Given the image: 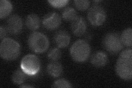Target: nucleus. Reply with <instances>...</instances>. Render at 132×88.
<instances>
[{"instance_id": "obj_1", "label": "nucleus", "mask_w": 132, "mask_h": 88, "mask_svg": "<svg viewBox=\"0 0 132 88\" xmlns=\"http://www.w3.org/2000/svg\"><path fill=\"white\" fill-rule=\"evenodd\" d=\"M115 70L118 76L124 81L132 78V50L126 49L120 53L116 62Z\"/></svg>"}, {"instance_id": "obj_2", "label": "nucleus", "mask_w": 132, "mask_h": 88, "mask_svg": "<svg viewBox=\"0 0 132 88\" xmlns=\"http://www.w3.org/2000/svg\"><path fill=\"white\" fill-rule=\"evenodd\" d=\"M21 47L18 41L6 37L3 39L0 45V55L2 58L6 61H13L20 56Z\"/></svg>"}, {"instance_id": "obj_3", "label": "nucleus", "mask_w": 132, "mask_h": 88, "mask_svg": "<svg viewBox=\"0 0 132 88\" xmlns=\"http://www.w3.org/2000/svg\"><path fill=\"white\" fill-rule=\"evenodd\" d=\"M72 59L76 62L83 63L87 61L91 53V47L87 41L78 40L72 44L69 50Z\"/></svg>"}, {"instance_id": "obj_4", "label": "nucleus", "mask_w": 132, "mask_h": 88, "mask_svg": "<svg viewBox=\"0 0 132 88\" xmlns=\"http://www.w3.org/2000/svg\"><path fill=\"white\" fill-rule=\"evenodd\" d=\"M28 45L32 52L36 53H43L48 50L50 41L48 37L43 33L34 31L29 36Z\"/></svg>"}, {"instance_id": "obj_5", "label": "nucleus", "mask_w": 132, "mask_h": 88, "mask_svg": "<svg viewBox=\"0 0 132 88\" xmlns=\"http://www.w3.org/2000/svg\"><path fill=\"white\" fill-rule=\"evenodd\" d=\"M20 66V68L27 75L34 76L40 72L41 63L38 56L33 54H28L23 57Z\"/></svg>"}, {"instance_id": "obj_6", "label": "nucleus", "mask_w": 132, "mask_h": 88, "mask_svg": "<svg viewBox=\"0 0 132 88\" xmlns=\"http://www.w3.org/2000/svg\"><path fill=\"white\" fill-rule=\"evenodd\" d=\"M102 45L107 52L111 54H117L123 47L120 36L117 33L111 32L105 35L102 40Z\"/></svg>"}, {"instance_id": "obj_7", "label": "nucleus", "mask_w": 132, "mask_h": 88, "mask_svg": "<svg viewBox=\"0 0 132 88\" xmlns=\"http://www.w3.org/2000/svg\"><path fill=\"white\" fill-rule=\"evenodd\" d=\"M87 17L90 23L94 27L101 26L107 18V13L105 8L100 5H94L88 12Z\"/></svg>"}, {"instance_id": "obj_8", "label": "nucleus", "mask_w": 132, "mask_h": 88, "mask_svg": "<svg viewBox=\"0 0 132 88\" xmlns=\"http://www.w3.org/2000/svg\"><path fill=\"white\" fill-rule=\"evenodd\" d=\"M23 28L22 19L17 14L10 16L7 20L6 29L10 34L18 35L22 32Z\"/></svg>"}, {"instance_id": "obj_9", "label": "nucleus", "mask_w": 132, "mask_h": 88, "mask_svg": "<svg viewBox=\"0 0 132 88\" xmlns=\"http://www.w3.org/2000/svg\"><path fill=\"white\" fill-rule=\"evenodd\" d=\"M42 23L44 27L48 30H55L60 26L61 17L56 12H49L44 16Z\"/></svg>"}, {"instance_id": "obj_10", "label": "nucleus", "mask_w": 132, "mask_h": 88, "mask_svg": "<svg viewBox=\"0 0 132 88\" xmlns=\"http://www.w3.org/2000/svg\"><path fill=\"white\" fill-rule=\"evenodd\" d=\"M71 28L74 35L81 36L84 35L86 31L87 24L83 17L81 16H77V17L72 22Z\"/></svg>"}, {"instance_id": "obj_11", "label": "nucleus", "mask_w": 132, "mask_h": 88, "mask_svg": "<svg viewBox=\"0 0 132 88\" xmlns=\"http://www.w3.org/2000/svg\"><path fill=\"white\" fill-rule=\"evenodd\" d=\"M53 40L58 47L63 49L67 47L71 42V36L64 30L57 31L53 37Z\"/></svg>"}, {"instance_id": "obj_12", "label": "nucleus", "mask_w": 132, "mask_h": 88, "mask_svg": "<svg viewBox=\"0 0 132 88\" xmlns=\"http://www.w3.org/2000/svg\"><path fill=\"white\" fill-rule=\"evenodd\" d=\"M108 56L104 51H98L93 54L90 62L94 66L101 68L105 66L108 62Z\"/></svg>"}, {"instance_id": "obj_13", "label": "nucleus", "mask_w": 132, "mask_h": 88, "mask_svg": "<svg viewBox=\"0 0 132 88\" xmlns=\"http://www.w3.org/2000/svg\"><path fill=\"white\" fill-rule=\"evenodd\" d=\"M46 71L50 76L53 78L59 77L63 73V66L57 61H52L47 66Z\"/></svg>"}, {"instance_id": "obj_14", "label": "nucleus", "mask_w": 132, "mask_h": 88, "mask_svg": "<svg viewBox=\"0 0 132 88\" xmlns=\"http://www.w3.org/2000/svg\"><path fill=\"white\" fill-rule=\"evenodd\" d=\"M26 25L30 30H38L40 26V19L39 16L35 13L28 15L26 19Z\"/></svg>"}, {"instance_id": "obj_15", "label": "nucleus", "mask_w": 132, "mask_h": 88, "mask_svg": "<svg viewBox=\"0 0 132 88\" xmlns=\"http://www.w3.org/2000/svg\"><path fill=\"white\" fill-rule=\"evenodd\" d=\"M12 4L8 0L0 1V18L4 19L9 15L12 11Z\"/></svg>"}, {"instance_id": "obj_16", "label": "nucleus", "mask_w": 132, "mask_h": 88, "mask_svg": "<svg viewBox=\"0 0 132 88\" xmlns=\"http://www.w3.org/2000/svg\"><path fill=\"white\" fill-rule=\"evenodd\" d=\"M121 40L123 46L126 47H130L132 46V29L131 28H128L122 33L120 36Z\"/></svg>"}, {"instance_id": "obj_17", "label": "nucleus", "mask_w": 132, "mask_h": 88, "mask_svg": "<svg viewBox=\"0 0 132 88\" xmlns=\"http://www.w3.org/2000/svg\"><path fill=\"white\" fill-rule=\"evenodd\" d=\"M12 81L15 84H22L27 79V74L21 69H17L15 70L12 75Z\"/></svg>"}, {"instance_id": "obj_18", "label": "nucleus", "mask_w": 132, "mask_h": 88, "mask_svg": "<svg viewBox=\"0 0 132 88\" xmlns=\"http://www.w3.org/2000/svg\"><path fill=\"white\" fill-rule=\"evenodd\" d=\"M77 11L72 7L65 8L62 13V17L67 22H72L77 17Z\"/></svg>"}, {"instance_id": "obj_19", "label": "nucleus", "mask_w": 132, "mask_h": 88, "mask_svg": "<svg viewBox=\"0 0 132 88\" xmlns=\"http://www.w3.org/2000/svg\"><path fill=\"white\" fill-rule=\"evenodd\" d=\"M62 56L61 50L58 47H53L49 50L47 53L48 59L51 61H59Z\"/></svg>"}, {"instance_id": "obj_20", "label": "nucleus", "mask_w": 132, "mask_h": 88, "mask_svg": "<svg viewBox=\"0 0 132 88\" xmlns=\"http://www.w3.org/2000/svg\"><path fill=\"white\" fill-rule=\"evenodd\" d=\"M52 87L57 88H69L72 87V86L71 83L67 80H66V79H60L54 82L52 85Z\"/></svg>"}, {"instance_id": "obj_21", "label": "nucleus", "mask_w": 132, "mask_h": 88, "mask_svg": "<svg viewBox=\"0 0 132 88\" xmlns=\"http://www.w3.org/2000/svg\"><path fill=\"white\" fill-rule=\"evenodd\" d=\"M74 6L78 10L84 11H85L90 6V2L89 1H81V0H75L74 1Z\"/></svg>"}, {"instance_id": "obj_22", "label": "nucleus", "mask_w": 132, "mask_h": 88, "mask_svg": "<svg viewBox=\"0 0 132 88\" xmlns=\"http://www.w3.org/2000/svg\"><path fill=\"white\" fill-rule=\"evenodd\" d=\"M50 5L55 8H62L65 6L69 2L68 0H56V1H48Z\"/></svg>"}, {"instance_id": "obj_23", "label": "nucleus", "mask_w": 132, "mask_h": 88, "mask_svg": "<svg viewBox=\"0 0 132 88\" xmlns=\"http://www.w3.org/2000/svg\"><path fill=\"white\" fill-rule=\"evenodd\" d=\"M7 30L6 28H5L3 26L0 27V38H1V40L6 38L5 37L7 35Z\"/></svg>"}, {"instance_id": "obj_24", "label": "nucleus", "mask_w": 132, "mask_h": 88, "mask_svg": "<svg viewBox=\"0 0 132 88\" xmlns=\"http://www.w3.org/2000/svg\"><path fill=\"white\" fill-rule=\"evenodd\" d=\"M19 87H33L34 86L31 85H22Z\"/></svg>"}]
</instances>
